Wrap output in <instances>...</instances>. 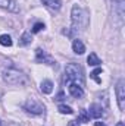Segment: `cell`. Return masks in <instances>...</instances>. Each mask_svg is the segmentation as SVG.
Returning <instances> with one entry per match:
<instances>
[{
	"mask_svg": "<svg viewBox=\"0 0 125 126\" xmlns=\"http://www.w3.org/2000/svg\"><path fill=\"white\" fill-rule=\"evenodd\" d=\"M71 18H72V27H74L75 30L84 31V30L88 27V24H90V16H88L87 10L83 9V7L78 6V4H74V6H72Z\"/></svg>",
	"mask_w": 125,
	"mask_h": 126,
	"instance_id": "cell-1",
	"label": "cell"
},
{
	"mask_svg": "<svg viewBox=\"0 0 125 126\" xmlns=\"http://www.w3.org/2000/svg\"><path fill=\"white\" fill-rule=\"evenodd\" d=\"M0 125H1V120H0Z\"/></svg>",
	"mask_w": 125,
	"mask_h": 126,
	"instance_id": "cell-25",
	"label": "cell"
},
{
	"mask_svg": "<svg viewBox=\"0 0 125 126\" xmlns=\"http://www.w3.org/2000/svg\"><path fill=\"white\" fill-rule=\"evenodd\" d=\"M35 62L37 63H46V64H50V66H55L56 62L41 48H37L35 50Z\"/></svg>",
	"mask_w": 125,
	"mask_h": 126,
	"instance_id": "cell-6",
	"label": "cell"
},
{
	"mask_svg": "<svg viewBox=\"0 0 125 126\" xmlns=\"http://www.w3.org/2000/svg\"><path fill=\"white\" fill-rule=\"evenodd\" d=\"M87 63H88L90 66H99V64L102 63V60L97 57L96 53H90V56L87 57Z\"/></svg>",
	"mask_w": 125,
	"mask_h": 126,
	"instance_id": "cell-15",
	"label": "cell"
},
{
	"mask_svg": "<svg viewBox=\"0 0 125 126\" xmlns=\"http://www.w3.org/2000/svg\"><path fill=\"white\" fill-rule=\"evenodd\" d=\"M43 4H46L47 7L53 9V10H59L62 7V1L61 0H41Z\"/></svg>",
	"mask_w": 125,
	"mask_h": 126,
	"instance_id": "cell-12",
	"label": "cell"
},
{
	"mask_svg": "<svg viewBox=\"0 0 125 126\" xmlns=\"http://www.w3.org/2000/svg\"><path fill=\"white\" fill-rule=\"evenodd\" d=\"M40 88H41V93H44V94H50V93L53 91V82L49 81V79H46V81L41 82Z\"/></svg>",
	"mask_w": 125,
	"mask_h": 126,
	"instance_id": "cell-13",
	"label": "cell"
},
{
	"mask_svg": "<svg viewBox=\"0 0 125 126\" xmlns=\"http://www.w3.org/2000/svg\"><path fill=\"white\" fill-rule=\"evenodd\" d=\"M31 41H32L31 32H24V34H22V37H21V41H19V44H21V46H28Z\"/></svg>",
	"mask_w": 125,
	"mask_h": 126,
	"instance_id": "cell-17",
	"label": "cell"
},
{
	"mask_svg": "<svg viewBox=\"0 0 125 126\" xmlns=\"http://www.w3.org/2000/svg\"><path fill=\"white\" fill-rule=\"evenodd\" d=\"M41 30H44V24H43V22H37V24H34V27H32V32H34V34L40 32Z\"/></svg>",
	"mask_w": 125,
	"mask_h": 126,
	"instance_id": "cell-20",
	"label": "cell"
},
{
	"mask_svg": "<svg viewBox=\"0 0 125 126\" xmlns=\"http://www.w3.org/2000/svg\"><path fill=\"white\" fill-rule=\"evenodd\" d=\"M22 107H24V110H25L27 113H31V114H43L44 110H46L44 104L40 103V101L35 100V98H28V100L24 103Z\"/></svg>",
	"mask_w": 125,
	"mask_h": 126,
	"instance_id": "cell-4",
	"label": "cell"
},
{
	"mask_svg": "<svg viewBox=\"0 0 125 126\" xmlns=\"http://www.w3.org/2000/svg\"><path fill=\"white\" fill-rule=\"evenodd\" d=\"M118 1H121V0H118Z\"/></svg>",
	"mask_w": 125,
	"mask_h": 126,
	"instance_id": "cell-26",
	"label": "cell"
},
{
	"mask_svg": "<svg viewBox=\"0 0 125 126\" xmlns=\"http://www.w3.org/2000/svg\"><path fill=\"white\" fill-rule=\"evenodd\" d=\"M116 126H125V125H124V122H118V123H116Z\"/></svg>",
	"mask_w": 125,
	"mask_h": 126,
	"instance_id": "cell-24",
	"label": "cell"
},
{
	"mask_svg": "<svg viewBox=\"0 0 125 126\" xmlns=\"http://www.w3.org/2000/svg\"><path fill=\"white\" fill-rule=\"evenodd\" d=\"M90 120V114H88V110H81L80 114H78V120L77 122H81V123H87Z\"/></svg>",
	"mask_w": 125,
	"mask_h": 126,
	"instance_id": "cell-16",
	"label": "cell"
},
{
	"mask_svg": "<svg viewBox=\"0 0 125 126\" xmlns=\"http://www.w3.org/2000/svg\"><path fill=\"white\" fill-rule=\"evenodd\" d=\"M100 73H102V67H97L96 70H93V72L90 73V78H91V79H94L97 84H102V79L99 78V75H100Z\"/></svg>",
	"mask_w": 125,
	"mask_h": 126,
	"instance_id": "cell-18",
	"label": "cell"
},
{
	"mask_svg": "<svg viewBox=\"0 0 125 126\" xmlns=\"http://www.w3.org/2000/svg\"><path fill=\"white\" fill-rule=\"evenodd\" d=\"M65 79L69 84H77L80 87H84L85 79H84L83 67L78 63H68L65 66Z\"/></svg>",
	"mask_w": 125,
	"mask_h": 126,
	"instance_id": "cell-2",
	"label": "cell"
},
{
	"mask_svg": "<svg viewBox=\"0 0 125 126\" xmlns=\"http://www.w3.org/2000/svg\"><path fill=\"white\" fill-rule=\"evenodd\" d=\"M56 100H58V101L63 100V93H59V94H58V97H56Z\"/></svg>",
	"mask_w": 125,
	"mask_h": 126,
	"instance_id": "cell-22",
	"label": "cell"
},
{
	"mask_svg": "<svg viewBox=\"0 0 125 126\" xmlns=\"http://www.w3.org/2000/svg\"><path fill=\"white\" fill-rule=\"evenodd\" d=\"M12 44H13V43H12L10 35H7V34L0 35V46H3V47H10Z\"/></svg>",
	"mask_w": 125,
	"mask_h": 126,
	"instance_id": "cell-14",
	"label": "cell"
},
{
	"mask_svg": "<svg viewBox=\"0 0 125 126\" xmlns=\"http://www.w3.org/2000/svg\"><path fill=\"white\" fill-rule=\"evenodd\" d=\"M94 126H106V125H104L103 122H96V123H94Z\"/></svg>",
	"mask_w": 125,
	"mask_h": 126,
	"instance_id": "cell-23",
	"label": "cell"
},
{
	"mask_svg": "<svg viewBox=\"0 0 125 126\" xmlns=\"http://www.w3.org/2000/svg\"><path fill=\"white\" fill-rule=\"evenodd\" d=\"M68 91H69V94L72 95L74 98H81V97L84 95V90H83V87H80V85H77V84H69Z\"/></svg>",
	"mask_w": 125,
	"mask_h": 126,
	"instance_id": "cell-10",
	"label": "cell"
},
{
	"mask_svg": "<svg viewBox=\"0 0 125 126\" xmlns=\"http://www.w3.org/2000/svg\"><path fill=\"white\" fill-rule=\"evenodd\" d=\"M72 50H74V53H77V54H84L85 46L83 44L81 40H74V43H72Z\"/></svg>",
	"mask_w": 125,
	"mask_h": 126,
	"instance_id": "cell-11",
	"label": "cell"
},
{
	"mask_svg": "<svg viewBox=\"0 0 125 126\" xmlns=\"http://www.w3.org/2000/svg\"><path fill=\"white\" fill-rule=\"evenodd\" d=\"M1 76H3V81L7 82V84H10V85H24L28 81L27 75L24 72L15 69V67H10V69L3 70V75Z\"/></svg>",
	"mask_w": 125,
	"mask_h": 126,
	"instance_id": "cell-3",
	"label": "cell"
},
{
	"mask_svg": "<svg viewBox=\"0 0 125 126\" xmlns=\"http://www.w3.org/2000/svg\"><path fill=\"white\" fill-rule=\"evenodd\" d=\"M88 114H90V117L100 119V117L104 114L103 107H102V106H99V104H91V106H90V110H88Z\"/></svg>",
	"mask_w": 125,
	"mask_h": 126,
	"instance_id": "cell-9",
	"label": "cell"
},
{
	"mask_svg": "<svg viewBox=\"0 0 125 126\" xmlns=\"http://www.w3.org/2000/svg\"><path fill=\"white\" fill-rule=\"evenodd\" d=\"M113 16L118 18V25H121L124 22V0L118 1L116 6L113 7Z\"/></svg>",
	"mask_w": 125,
	"mask_h": 126,
	"instance_id": "cell-8",
	"label": "cell"
},
{
	"mask_svg": "<svg viewBox=\"0 0 125 126\" xmlns=\"http://www.w3.org/2000/svg\"><path fill=\"white\" fill-rule=\"evenodd\" d=\"M0 7L9 12H19V4L16 0H0Z\"/></svg>",
	"mask_w": 125,
	"mask_h": 126,
	"instance_id": "cell-7",
	"label": "cell"
},
{
	"mask_svg": "<svg viewBox=\"0 0 125 126\" xmlns=\"http://www.w3.org/2000/svg\"><path fill=\"white\" fill-rule=\"evenodd\" d=\"M116 100H118V106L119 110H125V81L119 79L116 84Z\"/></svg>",
	"mask_w": 125,
	"mask_h": 126,
	"instance_id": "cell-5",
	"label": "cell"
},
{
	"mask_svg": "<svg viewBox=\"0 0 125 126\" xmlns=\"http://www.w3.org/2000/svg\"><path fill=\"white\" fill-rule=\"evenodd\" d=\"M68 126H80V122H77V120H71V122L68 123Z\"/></svg>",
	"mask_w": 125,
	"mask_h": 126,
	"instance_id": "cell-21",
	"label": "cell"
},
{
	"mask_svg": "<svg viewBox=\"0 0 125 126\" xmlns=\"http://www.w3.org/2000/svg\"><path fill=\"white\" fill-rule=\"evenodd\" d=\"M58 110H59V113H62V114H72V113H74V110H72L69 106H65V104H59Z\"/></svg>",
	"mask_w": 125,
	"mask_h": 126,
	"instance_id": "cell-19",
	"label": "cell"
}]
</instances>
